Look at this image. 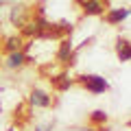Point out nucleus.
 Listing matches in <instances>:
<instances>
[{
  "instance_id": "nucleus-1",
  "label": "nucleus",
  "mask_w": 131,
  "mask_h": 131,
  "mask_svg": "<svg viewBox=\"0 0 131 131\" xmlns=\"http://www.w3.org/2000/svg\"><path fill=\"white\" fill-rule=\"evenodd\" d=\"M81 83H83L92 94H103V92L109 90L107 79L101 77V74H85V77H81Z\"/></svg>"
},
{
  "instance_id": "nucleus-2",
  "label": "nucleus",
  "mask_w": 131,
  "mask_h": 131,
  "mask_svg": "<svg viewBox=\"0 0 131 131\" xmlns=\"http://www.w3.org/2000/svg\"><path fill=\"white\" fill-rule=\"evenodd\" d=\"M31 103L35 105V107H50L52 98L48 92H44V90H33L31 92Z\"/></svg>"
},
{
  "instance_id": "nucleus-3",
  "label": "nucleus",
  "mask_w": 131,
  "mask_h": 131,
  "mask_svg": "<svg viewBox=\"0 0 131 131\" xmlns=\"http://www.w3.org/2000/svg\"><path fill=\"white\" fill-rule=\"evenodd\" d=\"M57 59L63 61V63H74V52H72V44L68 39H63L59 46V52H57Z\"/></svg>"
},
{
  "instance_id": "nucleus-4",
  "label": "nucleus",
  "mask_w": 131,
  "mask_h": 131,
  "mask_svg": "<svg viewBox=\"0 0 131 131\" xmlns=\"http://www.w3.org/2000/svg\"><path fill=\"white\" fill-rule=\"evenodd\" d=\"M103 2L101 0H83V11L88 15H101L103 13Z\"/></svg>"
},
{
  "instance_id": "nucleus-5",
  "label": "nucleus",
  "mask_w": 131,
  "mask_h": 131,
  "mask_svg": "<svg viewBox=\"0 0 131 131\" xmlns=\"http://www.w3.org/2000/svg\"><path fill=\"white\" fill-rule=\"evenodd\" d=\"M131 15V9H112L107 13V22L109 24H118V22H122V20H127Z\"/></svg>"
},
{
  "instance_id": "nucleus-6",
  "label": "nucleus",
  "mask_w": 131,
  "mask_h": 131,
  "mask_svg": "<svg viewBox=\"0 0 131 131\" xmlns=\"http://www.w3.org/2000/svg\"><path fill=\"white\" fill-rule=\"evenodd\" d=\"M118 50V59L120 61H131V42H127V39H120L116 46Z\"/></svg>"
},
{
  "instance_id": "nucleus-7",
  "label": "nucleus",
  "mask_w": 131,
  "mask_h": 131,
  "mask_svg": "<svg viewBox=\"0 0 131 131\" xmlns=\"http://www.w3.org/2000/svg\"><path fill=\"white\" fill-rule=\"evenodd\" d=\"M24 61H26V55H24L22 50H15V52L9 55L7 66H9V68H20V66H24Z\"/></svg>"
},
{
  "instance_id": "nucleus-8",
  "label": "nucleus",
  "mask_w": 131,
  "mask_h": 131,
  "mask_svg": "<svg viewBox=\"0 0 131 131\" xmlns=\"http://www.w3.org/2000/svg\"><path fill=\"white\" fill-rule=\"evenodd\" d=\"M90 120L96 122V125H103V122H107V112H105V109H94V112L90 114Z\"/></svg>"
},
{
  "instance_id": "nucleus-9",
  "label": "nucleus",
  "mask_w": 131,
  "mask_h": 131,
  "mask_svg": "<svg viewBox=\"0 0 131 131\" xmlns=\"http://www.w3.org/2000/svg\"><path fill=\"white\" fill-rule=\"evenodd\" d=\"M20 46H22V39H20V37H9V39H7V50H9V52L20 50Z\"/></svg>"
},
{
  "instance_id": "nucleus-10",
  "label": "nucleus",
  "mask_w": 131,
  "mask_h": 131,
  "mask_svg": "<svg viewBox=\"0 0 131 131\" xmlns=\"http://www.w3.org/2000/svg\"><path fill=\"white\" fill-rule=\"evenodd\" d=\"M70 85H72V81H70V79H66V81H61V83H59V90H68Z\"/></svg>"
},
{
  "instance_id": "nucleus-11",
  "label": "nucleus",
  "mask_w": 131,
  "mask_h": 131,
  "mask_svg": "<svg viewBox=\"0 0 131 131\" xmlns=\"http://www.w3.org/2000/svg\"><path fill=\"white\" fill-rule=\"evenodd\" d=\"M35 131H52V122H48V125H44V127H37Z\"/></svg>"
},
{
  "instance_id": "nucleus-12",
  "label": "nucleus",
  "mask_w": 131,
  "mask_h": 131,
  "mask_svg": "<svg viewBox=\"0 0 131 131\" xmlns=\"http://www.w3.org/2000/svg\"><path fill=\"white\" fill-rule=\"evenodd\" d=\"M0 5H2V0H0Z\"/></svg>"
},
{
  "instance_id": "nucleus-13",
  "label": "nucleus",
  "mask_w": 131,
  "mask_h": 131,
  "mask_svg": "<svg viewBox=\"0 0 131 131\" xmlns=\"http://www.w3.org/2000/svg\"><path fill=\"white\" fill-rule=\"evenodd\" d=\"M79 2H83V0H79Z\"/></svg>"
}]
</instances>
